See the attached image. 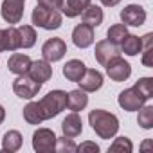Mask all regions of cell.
I'll list each match as a JSON object with an SVG mask.
<instances>
[{"instance_id": "1", "label": "cell", "mask_w": 153, "mask_h": 153, "mask_svg": "<svg viewBox=\"0 0 153 153\" xmlns=\"http://www.w3.org/2000/svg\"><path fill=\"white\" fill-rule=\"evenodd\" d=\"M88 123L96 135H99L101 139H112L119 131V119L114 114L101 108H96L88 114Z\"/></svg>"}, {"instance_id": "2", "label": "cell", "mask_w": 153, "mask_h": 153, "mask_svg": "<svg viewBox=\"0 0 153 153\" xmlns=\"http://www.w3.org/2000/svg\"><path fill=\"white\" fill-rule=\"evenodd\" d=\"M31 20H33V25H36V27H42V29H47V31H54V29L61 27L63 16L56 9H49V7H43V6L36 4V7L33 9Z\"/></svg>"}, {"instance_id": "3", "label": "cell", "mask_w": 153, "mask_h": 153, "mask_svg": "<svg viewBox=\"0 0 153 153\" xmlns=\"http://www.w3.org/2000/svg\"><path fill=\"white\" fill-rule=\"evenodd\" d=\"M43 117L45 119H52L56 115H59L65 108H67V92L63 90H51L47 96H43V99L38 101Z\"/></svg>"}, {"instance_id": "4", "label": "cell", "mask_w": 153, "mask_h": 153, "mask_svg": "<svg viewBox=\"0 0 153 153\" xmlns=\"http://www.w3.org/2000/svg\"><path fill=\"white\" fill-rule=\"evenodd\" d=\"M40 88H42V83L34 81L29 74H22L13 81V92L22 99H33L34 96H38Z\"/></svg>"}, {"instance_id": "5", "label": "cell", "mask_w": 153, "mask_h": 153, "mask_svg": "<svg viewBox=\"0 0 153 153\" xmlns=\"http://www.w3.org/2000/svg\"><path fill=\"white\" fill-rule=\"evenodd\" d=\"M56 146V135L49 128H38L33 133V148L38 153H51Z\"/></svg>"}, {"instance_id": "6", "label": "cell", "mask_w": 153, "mask_h": 153, "mask_svg": "<svg viewBox=\"0 0 153 153\" xmlns=\"http://www.w3.org/2000/svg\"><path fill=\"white\" fill-rule=\"evenodd\" d=\"M105 67H106V74L110 76L112 81L121 83V81H126L130 76H131V65L128 61H124L121 56L110 59Z\"/></svg>"}, {"instance_id": "7", "label": "cell", "mask_w": 153, "mask_h": 153, "mask_svg": "<svg viewBox=\"0 0 153 153\" xmlns=\"http://www.w3.org/2000/svg\"><path fill=\"white\" fill-rule=\"evenodd\" d=\"M65 54H67V43L61 38H49L42 47V56L49 63L59 61Z\"/></svg>"}, {"instance_id": "8", "label": "cell", "mask_w": 153, "mask_h": 153, "mask_svg": "<svg viewBox=\"0 0 153 153\" xmlns=\"http://www.w3.org/2000/svg\"><path fill=\"white\" fill-rule=\"evenodd\" d=\"M117 103H119V106H121L123 110H126V112H137V110L146 103V99L131 87V88H126V90H123V92L119 94Z\"/></svg>"}, {"instance_id": "9", "label": "cell", "mask_w": 153, "mask_h": 153, "mask_svg": "<svg viewBox=\"0 0 153 153\" xmlns=\"http://www.w3.org/2000/svg\"><path fill=\"white\" fill-rule=\"evenodd\" d=\"M24 2L25 0H4L2 2V18L7 22V24H18L24 16Z\"/></svg>"}, {"instance_id": "10", "label": "cell", "mask_w": 153, "mask_h": 153, "mask_svg": "<svg viewBox=\"0 0 153 153\" xmlns=\"http://www.w3.org/2000/svg\"><path fill=\"white\" fill-rule=\"evenodd\" d=\"M121 20H123L124 25L140 27L146 22V9L139 4H130L121 11Z\"/></svg>"}, {"instance_id": "11", "label": "cell", "mask_w": 153, "mask_h": 153, "mask_svg": "<svg viewBox=\"0 0 153 153\" xmlns=\"http://www.w3.org/2000/svg\"><path fill=\"white\" fill-rule=\"evenodd\" d=\"M72 42L76 47L79 49H87L94 43V27L87 25V24H79L76 25L72 31Z\"/></svg>"}, {"instance_id": "12", "label": "cell", "mask_w": 153, "mask_h": 153, "mask_svg": "<svg viewBox=\"0 0 153 153\" xmlns=\"http://www.w3.org/2000/svg\"><path fill=\"white\" fill-rule=\"evenodd\" d=\"M27 74L31 76L34 81L43 85L45 81H49L52 78V67L45 59H36V61H31V67H29Z\"/></svg>"}, {"instance_id": "13", "label": "cell", "mask_w": 153, "mask_h": 153, "mask_svg": "<svg viewBox=\"0 0 153 153\" xmlns=\"http://www.w3.org/2000/svg\"><path fill=\"white\" fill-rule=\"evenodd\" d=\"M78 83H79L81 90H85V92H96V90H99L103 87V74L99 70H96V68H87Z\"/></svg>"}, {"instance_id": "14", "label": "cell", "mask_w": 153, "mask_h": 153, "mask_svg": "<svg viewBox=\"0 0 153 153\" xmlns=\"http://www.w3.org/2000/svg\"><path fill=\"white\" fill-rule=\"evenodd\" d=\"M94 54H96V59H97L101 65H106L110 59L121 56L117 45L112 43L110 40H101V42H97V43H96V51H94Z\"/></svg>"}, {"instance_id": "15", "label": "cell", "mask_w": 153, "mask_h": 153, "mask_svg": "<svg viewBox=\"0 0 153 153\" xmlns=\"http://www.w3.org/2000/svg\"><path fill=\"white\" fill-rule=\"evenodd\" d=\"M61 131H63L65 137H70V139L81 135V131H83V121H81V117L78 115V112H72V114H68V115L63 119V123H61Z\"/></svg>"}, {"instance_id": "16", "label": "cell", "mask_w": 153, "mask_h": 153, "mask_svg": "<svg viewBox=\"0 0 153 153\" xmlns=\"http://www.w3.org/2000/svg\"><path fill=\"white\" fill-rule=\"evenodd\" d=\"M31 58L27 54H20V52H15L9 59H7V68L9 72L16 74V76H22V74H27L29 67H31Z\"/></svg>"}, {"instance_id": "17", "label": "cell", "mask_w": 153, "mask_h": 153, "mask_svg": "<svg viewBox=\"0 0 153 153\" xmlns=\"http://www.w3.org/2000/svg\"><path fill=\"white\" fill-rule=\"evenodd\" d=\"M85 70H87V65L81 59H68L63 65V76L67 78V81H72V83H78Z\"/></svg>"}, {"instance_id": "18", "label": "cell", "mask_w": 153, "mask_h": 153, "mask_svg": "<svg viewBox=\"0 0 153 153\" xmlns=\"http://www.w3.org/2000/svg\"><path fill=\"white\" fill-rule=\"evenodd\" d=\"M87 105H88V96H87L85 90L78 88V90H70L67 94V106H68V110L81 112V110L87 108Z\"/></svg>"}, {"instance_id": "19", "label": "cell", "mask_w": 153, "mask_h": 153, "mask_svg": "<svg viewBox=\"0 0 153 153\" xmlns=\"http://www.w3.org/2000/svg\"><path fill=\"white\" fill-rule=\"evenodd\" d=\"M92 4V0H63L61 11L67 18H76L79 16L88 6Z\"/></svg>"}, {"instance_id": "20", "label": "cell", "mask_w": 153, "mask_h": 153, "mask_svg": "<svg viewBox=\"0 0 153 153\" xmlns=\"http://www.w3.org/2000/svg\"><path fill=\"white\" fill-rule=\"evenodd\" d=\"M81 18H83V24H87V25H90V27H99V25L103 24L105 15H103V9H101L99 6L90 4V6L81 13Z\"/></svg>"}, {"instance_id": "21", "label": "cell", "mask_w": 153, "mask_h": 153, "mask_svg": "<svg viewBox=\"0 0 153 153\" xmlns=\"http://www.w3.org/2000/svg\"><path fill=\"white\" fill-rule=\"evenodd\" d=\"M22 142H24L22 133H20L18 130H9V131L4 133V139H2V149H4V151H9V153L18 151V149L22 148Z\"/></svg>"}, {"instance_id": "22", "label": "cell", "mask_w": 153, "mask_h": 153, "mask_svg": "<svg viewBox=\"0 0 153 153\" xmlns=\"http://www.w3.org/2000/svg\"><path fill=\"white\" fill-rule=\"evenodd\" d=\"M142 49V43H140V38L135 36V34H126L124 40L121 42V51L126 54V56H137Z\"/></svg>"}, {"instance_id": "23", "label": "cell", "mask_w": 153, "mask_h": 153, "mask_svg": "<svg viewBox=\"0 0 153 153\" xmlns=\"http://www.w3.org/2000/svg\"><path fill=\"white\" fill-rule=\"evenodd\" d=\"M24 119L29 123V124H42L45 121L43 117V112L40 108V105L36 101H31L25 108H24Z\"/></svg>"}, {"instance_id": "24", "label": "cell", "mask_w": 153, "mask_h": 153, "mask_svg": "<svg viewBox=\"0 0 153 153\" xmlns=\"http://www.w3.org/2000/svg\"><path fill=\"white\" fill-rule=\"evenodd\" d=\"M20 49H31L36 43V31L33 25H20Z\"/></svg>"}, {"instance_id": "25", "label": "cell", "mask_w": 153, "mask_h": 153, "mask_svg": "<svg viewBox=\"0 0 153 153\" xmlns=\"http://www.w3.org/2000/svg\"><path fill=\"white\" fill-rule=\"evenodd\" d=\"M139 115H137V123H139V126L140 128H144V130H151L153 128V106H146V105H142L139 110Z\"/></svg>"}, {"instance_id": "26", "label": "cell", "mask_w": 153, "mask_h": 153, "mask_svg": "<svg viewBox=\"0 0 153 153\" xmlns=\"http://www.w3.org/2000/svg\"><path fill=\"white\" fill-rule=\"evenodd\" d=\"M4 36H6V51H16L20 49V33L18 27L11 25L7 29H4Z\"/></svg>"}, {"instance_id": "27", "label": "cell", "mask_w": 153, "mask_h": 153, "mask_svg": "<svg viewBox=\"0 0 153 153\" xmlns=\"http://www.w3.org/2000/svg\"><path fill=\"white\" fill-rule=\"evenodd\" d=\"M133 88L148 101L153 97V78H140L137 79V83L133 85Z\"/></svg>"}, {"instance_id": "28", "label": "cell", "mask_w": 153, "mask_h": 153, "mask_svg": "<svg viewBox=\"0 0 153 153\" xmlns=\"http://www.w3.org/2000/svg\"><path fill=\"white\" fill-rule=\"evenodd\" d=\"M126 34H128V25H124V24H114V25L108 29V33H106L108 40H110L112 43H115V45L121 43Z\"/></svg>"}, {"instance_id": "29", "label": "cell", "mask_w": 153, "mask_h": 153, "mask_svg": "<svg viewBox=\"0 0 153 153\" xmlns=\"http://www.w3.org/2000/svg\"><path fill=\"white\" fill-rule=\"evenodd\" d=\"M151 42H153L151 33H148L140 38V43H142L140 52H142V65L144 67H153V63H151Z\"/></svg>"}, {"instance_id": "30", "label": "cell", "mask_w": 153, "mask_h": 153, "mask_svg": "<svg viewBox=\"0 0 153 153\" xmlns=\"http://www.w3.org/2000/svg\"><path fill=\"white\" fill-rule=\"evenodd\" d=\"M56 151L59 153H76L78 151V146H76V142L70 139V137H56V146H54Z\"/></svg>"}, {"instance_id": "31", "label": "cell", "mask_w": 153, "mask_h": 153, "mask_svg": "<svg viewBox=\"0 0 153 153\" xmlns=\"http://www.w3.org/2000/svg\"><path fill=\"white\" fill-rule=\"evenodd\" d=\"M133 144L128 137H117L112 144H110V151L112 153H131Z\"/></svg>"}, {"instance_id": "32", "label": "cell", "mask_w": 153, "mask_h": 153, "mask_svg": "<svg viewBox=\"0 0 153 153\" xmlns=\"http://www.w3.org/2000/svg\"><path fill=\"white\" fill-rule=\"evenodd\" d=\"M78 151H81V153H97L99 146L96 142H92V140H85L83 144L78 146Z\"/></svg>"}, {"instance_id": "33", "label": "cell", "mask_w": 153, "mask_h": 153, "mask_svg": "<svg viewBox=\"0 0 153 153\" xmlns=\"http://www.w3.org/2000/svg\"><path fill=\"white\" fill-rule=\"evenodd\" d=\"M38 6H43V7H49V9H61L63 6V0H38Z\"/></svg>"}, {"instance_id": "34", "label": "cell", "mask_w": 153, "mask_h": 153, "mask_svg": "<svg viewBox=\"0 0 153 153\" xmlns=\"http://www.w3.org/2000/svg\"><path fill=\"white\" fill-rule=\"evenodd\" d=\"M6 51V36H4V29H0V52Z\"/></svg>"}, {"instance_id": "35", "label": "cell", "mask_w": 153, "mask_h": 153, "mask_svg": "<svg viewBox=\"0 0 153 153\" xmlns=\"http://www.w3.org/2000/svg\"><path fill=\"white\" fill-rule=\"evenodd\" d=\"M119 2H121V0H101V4L106 6V7H114V6H117Z\"/></svg>"}, {"instance_id": "36", "label": "cell", "mask_w": 153, "mask_h": 153, "mask_svg": "<svg viewBox=\"0 0 153 153\" xmlns=\"http://www.w3.org/2000/svg\"><path fill=\"white\" fill-rule=\"evenodd\" d=\"M4 119H6V110H4V106L0 105V124L4 123Z\"/></svg>"}]
</instances>
